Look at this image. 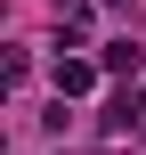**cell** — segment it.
<instances>
[{"label":"cell","mask_w":146,"mask_h":155,"mask_svg":"<svg viewBox=\"0 0 146 155\" xmlns=\"http://www.w3.org/2000/svg\"><path fill=\"white\" fill-rule=\"evenodd\" d=\"M138 131H146V123H138Z\"/></svg>","instance_id":"cell-4"},{"label":"cell","mask_w":146,"mask_h":155,"mask_svg":"<svg viewBox=\"0 0 146 155\" xmlns=\"http://www.w3.org/2000/svg\"><path fill=\"white\" fill-rule=\"evenodd\" d=\"M89 90H98V65H89V57H65V49H57V98H89Z\"/></svg>","instance_id":"cell-1"},{"label":"cell","mask_w":146,"mask_h":155,"mask_svg":"<svg viewBox=\"0 0 146 155\" xmlns=\"http://www.w3.org/2000/svg\"><path fill=\"white\" fill-rule=\"evenodd\" d=\"M138 106H146V90H138Z\"/></svg>","instance_id":"cell-3"},{"label":"cell","mask_w":146,"mask_h":155,"mask_svg":"<svg viewBox=\"0 0 146 155\" xmlns=\"http://www.w3.org/2000/svg\"><path fill=\"white\" fill-rule=\"evenodd\" d=\"M98 65H106V74H138L146 57H138V41H106V57H98Z\"/></svg>","instance_id":"cell-2"}]
</instances>
